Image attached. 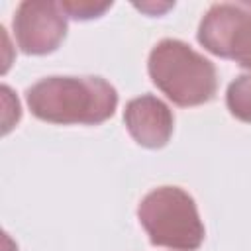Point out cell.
I'll use <instances>...</instances> for the list:
<instances>
[{"instance_id": "cell-1", "label": "cell", "mask_w": 251, "mask_h": 251, "mask_svg": "<svg viewBox=\"0 0 251 251\" xmlns=\"http://www.w3.org/2000/svg\"><path fill=\"white\" fill-rule=\"evenodd\" d=\"M29 112L59 126H98L114 116L118 90L102 76H45L25 90Z\"/></svg>"}, {"instance_id": "cell-2", "label": "cell", "mask_w": 251, "mask_h": 251, "mask_svg": "<svg viewBox=\"0 0 251 251\" xmlns=\"http://www.w3.org/2000/svg\"><path fill=\"white\" fill-rule=\"evenodd\" d=\"M147 73L153 84L182 108L206 104L218 90L216 65L182 39L165 37L153 45Z\"/></svg>"}, {"instance_id": "cell-3", "label": "cell", "mask_w": 251, "mask_h": 251, "mask_svg": "<svg viewBox=\"0 0 251 251\" xmlns=\"http://www.w3.org/2000/svg\"><path fill=\"white\" fill-rule=\"evenodd\" d=\"M137 220L149 241L173 251H196L206 235L194 198L180 186H159L137 206Z\"/></svg>"}, {"instance_id": "cell-4", "label": "cell", "mask_w": 251, "mask_h": 251, "mask_svg": "<svg viewBox=\"0 0 251 251\" xmlns=\"http://www.w3.org/2000/svg\"><path fill=\"white\" fill-rule=\"evenodd\" d=\"M198 43L222 59L251 71V10L241 4H212L198 25Z\"/></svg>"}, {"instance_id": "cell-5", "label": "cell", "mask_w": 251, "mask_h": 251, "mask_svg": "<svg viewBox=\"0 0 251 251\" xmlns=\"http://www.w3.org/2000/svg\"><path fill=\"white\" fill-rule=\"evenodd\" d=\"M14 35L27 55L53 53L67 35V14L59 2L24 0L14 12Z\"/></svg>"}, {"instance_id": "cell-6", "label": "cell", "mask_w": 251, "mask_h": 251, "mask_svg": "<svg viewBox=\"0 0 251 251\" xmlns=\"http://www.w3.org/2000/svg\"><path fill=\"white\" fill-rule=\"evenodd\" d=\"M124 124L135 143L147 149H161L173 135L175 116L161 98L153 94H141L126 104Z\"/></svg>"}, {"instance_id": "cell-7", "label": "cell", "mask_w": 251, "mask_h": 251, "mask_svg": "<svg viewBox=\"0 0 251 251\" xmlns=\"http://www.w3.org/2000/svg\"><path fill=\"white\" fill-rule=\"evenodd\" d=\"M226 106L233 118L251 124V73L235 76L226 90Z\"/></svg>"}, {"instance_id": "cell-8", "label": "cell", "mask_w": 251, "mask_h": 251, "mask_svg": "<svg viewBox=\"0 0 251 251\" xmlns=\"http://www.w3.org/2000/svg\"><path fill=\"white\" fill-rule=\"evenodd\" d=\"M63 12L69 18L75 20H92V18H100L106 10L112 8V2H84V0H73V2H59Z\"/></svg>"}, {"instance_id": "cell-9", "label": "cell", "mask_w": 251, "mask_h": 251, "mask_svg": "<svg viewBox=\"0 0 251 251\" xmlns=\"http://www.w3.org/2000/svg\"><path fill=\"white\" fill-rule=\"evenodd\" d=\"M243 4H245V6H247V8H249V10H251V0H245V2H243Z\"/></svg>"}]
</instances>
